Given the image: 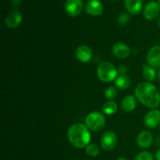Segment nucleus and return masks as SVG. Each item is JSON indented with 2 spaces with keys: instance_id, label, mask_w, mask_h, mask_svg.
<instances>
[{
  "instance_id": "nucleus-1",
  "label": "nucleus",
  "mask_w": 160,
  "mask_h": 160,
  "mask_svg": "<svg viewBox=\"0 0 160 160\" xmlns=\"http://www.w3.org/2000/svg\"><path fill=\"white\" fill-rule=\"evenodd\" d=\"M134 95L142 104L148 108L155 109L160 104V94L157 88L149 82L138 84Z\"/></svg>"
},
{
  "instance_id": "nucleus-2",
  "label": "nucleus",
  "mask_w": 160,
  "mask_h": 160,
  "mask_svg": "<svg viewBox=\"0 0 160 160\" xmlns=\"http://www.w3.org/2000/svg\"><path fill=\"white\" fill-rule=\"evenodd\" d=\"M69 142L78 148H86L90 144L91 134L86 125L81 123L73 124L67 131Z\"/></svg>"
},
{
  "instance_id": "nucleus-3",
  "label": "nucleus",
  "mask_w": 160,
  "mask_h": 160,
  "mask_svg": "<svg viewBox=\"0 0 160 160\" xmlns=\"http://www.w3.org/2000/svg\"><path fill=\"white\" fill-rule=\"evenodd\" d=\"M118 70L109 62H102L97 69L98 78L103 82H111L117 78Z\"/></svg>"
},
{
  "instance_id": "nucleus-4",
  "label": "nucleus",
  "mask_w": 160,
  "mask_h": 160,
  "mask_svg": "<svg viewBox=\"0 0 160 160\" xmlns=\"http://www.w3.org/2000/svg\"><path fill=\"white\" fill-rule=\"evenodd\" d=\"M106 124V118L102 112H92L86 117L85 125L88 129L94 131H100Z\"/></svg>"
},
{
  "instance_id": "nucleus-5",
  "label": "nucleus",
  "mask_w": 160,
  "mask_h": 160,
  "mask_svg": "<svg viewBox=\"0 0 160 160\" xmlns=\"http://www.w3.org/2000/svg\"><path fill=\"white\" fill-rule=\"evenodd\" d=\"M117 142V137L114 132L111 131H106L102 134L100 140L102 148L106 151H111L116 147Z\"/></svg>"
},
{
  "instance_id": "nucleus-6",
  "label": "nucleus",
  "mask_w": 160,
  "mask_h": 160,
  "mask_svg": "<svg viewBox=\"0 0 160 160\" xmlns=\"http://www.w3.org/2000/svg\"><path fill=\"white\" fill-rule=\"evenodd\" d=\"M64 8L68 15L70 17H76L82 11L83 2L82 0H67Z\"/></svg>"
},
{
  "instance_id": "nucleus-7",
  "label": "nucleus",
  "mask_w": 160,
  "mask_h": 160,
  "mask_svg": "<svg viewBox=\"0 0 160 160\" xmlns=\"http://www.w3.org/2000/svg\"><path fill=\"white\" fill-rule=\"evenodd\" d=\"M159 13L160 6L156 2H149L145 5L144 8V16L148 20H154L159 17Z\"/></svg>"
},
{
  "instance_id": "nucleus-8",
  "label": "nucleus",
  "mask_w": 160,
  "mask_h": 160,
  "mask_svg": "<svg viewBox=\"0 0 160 160\" xmlns=\"http://www.w3.org/2000/svg\"><path fill=\"white\" fill-rule=\"evenodd\" d=\"M148 65L153 68H160V45H155L147 55Z\"/></svg>"
},
{
  "instance_id": "nucleus-9",
  "label": "nucleus",
  "mask_w": 160,
  "mask_h": 160,
  "mask_svg": "<svg viewBox=\"0 0 160 160\" xmlns=\"http://www.w3.org/2000/svg\"><path fill=\"white\" fill-rule=\"evenodd\" d=\"M144 123L148 128H156L159 126L160 124V111L158 109L149 111L145 115Z\"/></svg>"
},
{
  "instance_id": "nucleus-10",
  "label": "nucleus",
  "mask_w": 160,
  "mask_h": 160,
  "mask_svg": "<svg viewBox=\"0 0 160 160\" xmlns=\"http://www.w3.org/2000/svg\"><path fill=\"white\" fill-rule=\"evenodd\" d=\"M85 11L91 16H101L103 12V6L98 0H89L85 4Z\"/></svg>"
},
{
  "instance_id": "nucleus-11",
  "label": "nucleus",
  "mask_w": 160,
  "mask_h": 160,
  "mask_svg": "<svg viewBox=\"0 0 160 160\" xmlns=\"http://www.w3.org/2000/svg\"><path fill=\"white\" fill-rule=\"evenodd\" d=\"M75 56L78 60L85 63L92 59V51L88 45H81L77 48Z\"/></svg>"
},
{
  "instance_id": "nucleus-12",
  "label": "nucleus",
  "mask_w": 160,
  "mask_h": 160,
  "mask_svg": "<svg viewBox=\"0 0 160 160\" xmlns=\"http://www.w3.org/2000/svg\"><path fill=\"white\" fill-rule=\"evenodd\" d=\"M22 14L19 11L14 10L9 12L5 19V23L9 28H16L22 22Z\"/></svg>"
},
{
  "instance_id": "nucleus-13",
  "label": "nucleus",
  "mask_w": 160,
  "mask_h": 160,
  "mask_svg": "<svg viewBox=\"0 0 160 160\" xmlns=\"http://www.w3.org/2000/svg\"><path fill=\"white\" fill-rule=\"evenodd\" d=\"M112 52L114 56L120 59H126L130 56L131 49L129 47L122 42L114 44L112 48Z\"/></svg>"
},
{
  "instance_id": "nucleus-14",
  "label": "nucleus",
  "mask_w": 160,
  "mask_h": 160,
  "mask_svg": "<svg viewBox=\"0 0 160 160\" xmlns=\"http://www.w3.org/2000/svg\"><path fill=\"white\" fill-rule=\"evenodd\" d=\"M153 138L152 133L149 131H143L138 134L137 138V143L140 148H147L151 146Z\"/></svg>"
},
{
  "instance_id": "nucleus-15",
  "label": "nucleus",
  "mask_w": 160,
  "mask_h": 160,
  "mask_svg": "<svg viewBox=\"0 0 160 160\" xmlns=\"http://www.w3.org/2000/svg\"><path fill=\"white\" fill-rule=\"evenodd\" d=\"M125 7L131 14H138L143 6V0H124Z\"/></svg>"
},
{
  "instance_id": "nucleus-16",
  "label": "nucleus",
  "mask_w": 160,
  "mask_h": 160,
  "mask_svg": "<svg viewBox=\"0 0 160 160\" xmlns=\"http://www.w3.org/2000/svg\"><path fill=\"white\" fill-rule=\"evenodd\" d=\"M136 105H137V101L135 97L133 95H128L122 100L121 107L124 112H130L135 109Z\"/></svg>"
},
{
  "instance_id": "nucleus-17",
  "label": "nucleus",
  "mask_w": 160,
  "mask_h": 160,
  "mask_svg": "<svg viewBox=\"0 0 160 160\" xmlns=\"http://www.w3.org/2000/svg\"><path fill=\"white\" fill-rule=\"evenodd\" d=\"M142 75L148 82L151 83L156 79V72L153 67H150L149 65H147V64H144L142 66Z\"/></svg>"
},
{
  "instance_id": "nucleus-18",
  "label": "nucleus",
  "mask_w": 160,
  "mask_h": 160,
  "mask_svg": "<svg viewBox=\"0 0 160 160\" xmlns=\"http://www.w3.org/2000/svg\"><path fill=\"white\" fill-rule=\"evenodd\" d=\"M131 79L126 74H120L115 80V85L120 90L128 89L131 85Z\"/></svg>"
},
{
  "instance_id": "nucleus-19",
  "label": "nucleus",
  "mask_w": 160,
  "mask_h": 160,
  "mask_svg": "<svg viewBox=\"0 0 160 160\" xmlns=\"http://www.w3.org/2000/svg\"><path fill=\"white\" fill-rule=\"evenodd\" d=\"M117 109H118L117 104L113 101H107L102 106V111L106 115H112L116 113Z\"/></svg>"
},
{
  "instance_id": "nucleus-20",
  "label": "nucleus",
  "mask_w": 160,
  "mask_h": 160,
  "mask_svg": "<svg viewBox=\"0 0 160 160\" xmlns=\"http://www.w3.org/2000/svg\"><path fill=\"white\" fill-rule=\"evenodd\" d=\"M85 151L91 157H96L99 154V148L95 144H89L85 148Z\"/></svg>"
},
{
  "instance_id": "nucleus-21",
  "label": "nucleus",
  "mask_w": 160,
  "mask_h": 160,
  "mask_svg": "<svg viewBox=\"0 0 160 160\" xmlns=\"http://www.w3.org/2000/svg\"><path fill=\"white\" fill-rule=\"evenodd\" d=\"M117 96V90L116 89L115 87H110L107 88L105 91V97L107 98L109 101H112L113 99H115Z\"/></svg>"
},
{
  "instance_id": "nucleus-22",
  "label": "nucleus",
  "mask_w": 160,
  "mask_h": 160,
  "mask_svg": "<svg viewBox=\"0 0 160 160\" xmlns=\"http://www.w3.org/2000/svg\"><path fill=\"white\" fill-rule=\"evenodd\" d=\"M134 160H153V156L148 152H142L136 156Z\"/></svg>"
},
{
  "instance_id": "nucleus-23",
  "label": "nucleus",
  "mask_w": 160,
  "mask_h": 160,
  "mask_svg": "<svg viewBox=\"0 0 160 160\" xmlns=\"http://www.w3.org/2000/svg\"><path fill=\"white\" fill-rule=\"evenodd\" d=\"M117 20L120 26H126L130 22V16L127 13H122L119 16Z\"/></svg>"
},
{
  "instance_id": "nucleus-24",
  "label": "nucleus",
  "mask_w": 160,
  "mask_h": 160,
  "mask_svg": "<svg viewBox=\"0 0 160 160\" xmlns=\"http://www.w3.org/2000/svg\"><path fill=\"white\" fill-rule=\"evenodd\" d=\"M127 71H128V69H127V67H125V66L121 65L119 67L118 72L120 74H125V73H127Z\"/></svg>"
},
{
  "instance_id": "nucleus-25",
  "label": "nucleus",
  "mask_w": 160,
  "mask_h": 160,
  "mask_svg": "<svg viewBox=\"0 0 160 160\" xmlns=\"http://www.w3.org/2000/svg\"><path fill=\"white\" fill-rule=\"evenodd\" d=\"M12 3L15 6H17L20 4V0H12Z\"/></svg>"
},
{
  "instance_id": "nucleus-26",
  "label": "nucleus",
  "mask_w": 160,
  "mask_h": 160,
  "mask_svg": "<svg viewBox=\"0 0 160 160\" xmlns=\"http://www.w3.org/2000/svg\"><path fill=\"white\" fill-rule=\"evenodd\" d=\"M156 160H160V149L158 150L157 152H156Z\"/></svg>"
},
{
  "instance_id": "nucleus-27",
  "label": "nucleus",
  "mask_w": 160,
  "mask_h": 160,
  "mask_svg": "<svg viewBox=\"0 0 160 160\" xmlns=\"http://www.w3.org/2000/svg\"><path fill=\"white\" fill-rule=\"evenodd\" d=\"M117 160H128L126 159V158H123V157H120V158H119Z\"/></svg>"
},
{
  "instance_id": "nucleus-28",
  "label": "nucleus",
  "mask_w": 160,
  "mask_h": 160,
  "mask_svg": "<svg viewBox=\"0 0 160 160\" xmlns=\"http://www.w3.org/2000/svg\"><path fill=\"white\" fill-rule=\"evenodd\" d=\"M158 78H159V81H160V69H159V73H158Z\"/></svg>"
},
{
  "instance_id": "nucleus-29",
  "label": "nucleus",
  "mask_w": 160,
  "mask_h": 160,
  "mask_svg": "<svg viewBox=\"0 0 160 160\" xmlns=\"http://www.w3.org/2000/svg\"><path fill=\"white\" fill-rule=\"evenodd\" d=\"M159 26L160 27V17H159Z\"/></svg>"
},
{
  "instance_id": "nucleus-30",
  "label": "nucleus",
  "mask_w": 160,
  "mask_h": 160,
  "mask_svg": "<svg viewBox=\"0 0 160 160\" xmlns=\"http://www.w3.org/2000/svg\"><path fill=\"white\" fill-rule=\"evenodd\" d=\"M157 2L159 3V6H160V0H158V2Z\"/></svg>"
},
{
  "instance_id": "nucleus-31",
  "label": "nucleus",
  "mask_w": 160,
  "mask_h": 160,
  "mask_svg": "<svg viewBox=\"0 0 160 160\" xmlns=\"http://www.w3.org/2000/svg\"><path fill=\"white\" fill-rule=\"evenodd\" d=\"M159 131H160V128H159Z\"/></svg>"
}]
</instances>
